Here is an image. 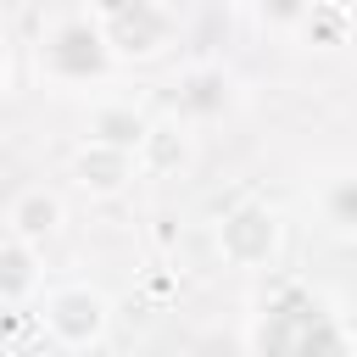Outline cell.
I'll return each instance as SVG.
<instances>
[{"label": "cell", "mask_w": 357, "mask_h": 357, "mask_svg": "<svg viewBox=\"0 0 357 357\" xmlns=\"http://www.w3.org/2000/svg\"><path fill=\"white\" fill-rule=\"evenodd\" d=\"M240 346L251 357H318V351H357V335L324 290L301 279H279L245 318Z\"/></svg>", "instance_id": "6da1fadb"}, {"label": "cell", "mask_w": 357, "mask_h": 357, "mask_svg": "<svg viewBox=\"0 0 357 357\" xmlns=\"http://www.w3.org/2000/svg\"><path fill=\"white\" fill-rule=\"evenodd\" d=\"M33 67L61 95H89L117 73V61H112V50H106V39H100L89 11H67V17L45 22V33L33 45Z\"/></svg>", "instance_id": "7a4b0ae2"}, {"label": "cell", "mask_w": 357, "mask_h": 357, "mask_svg": "<svg viewBox=\"0 0 357 357\" xmlns=\"http://www.w3.org/2000/svg\"><path fill=\"white\" fill-rule=\"evenodd\" d=\"M89 17H95V28H100L117 67L162 61L178 45V11L167 0H95Z\"/></svg>", "instance_id": "3957f363"}, {"label": "cell", "mask_w": 357, "mask_h": 357, "mask_svg": "<svg viewBox=\"0 0 357 357\" xmlns=\"http://www.w3.org/2000/svg\"><path fill=\"white\" fill-rule=\"evenodd\" d=\"M39 318H45L50 346H61V351H95V346L112 340L117 301L100 284H89V279H67V284H50L45 290Z\"/></svg>", "instance_id": "277c9868"}, {"label": "cell", "mask_w": 357, "mask_h": 357, "mask_svg": "<svg viewBox=\"0 0 357 357\" xmlns=\"http://www.w3.org/2000/svg\"><path fill=\"white\" fill-rule=\"evenodd\" d=\"M212 245H218L223 268H234V273H268L279 262V251H284V218L268 201H234L218 218Z\"/></svg>", "instance_id": "5b68a950"}, {"label": "cell", "mask_w": 357, "mask_h": 357, "mask_svg": "<svg viewBox=\"0 0 357 357\" xmlns=\"http://www.w3.org/2000/svg\"><path fill=\"white\" fill-rule=\"evenodd\" d=\"M234 106H240V84H234V73L218 67V61H195V67H184L178 84H173V117H184L190 128H206V123L229 117Z\"/></svg>", "instance_id": "8992f818"}, {"label": "cell", "mask_w": 357, "mask_h": 357, "mask_svg": "<svg viewBox=\"0 0 357 357\" xmlns=\"http://www.w3.org/2000/svg\"><path fill=\"white\" fill-rule=\"evenodd\" d=\"M67 178H73V190L89 195V201H117V195L139 178V162H134V151H123V145L84 139V145L73 151V162H67Z\"/></svg>", "instance_id": "52a82bcc"}, {"label": "cell", "mask_w": 357, "mask_h": 357, "mask_svg": "<svg viewBox=\"0 0 357 357\" xmlns=\"http://www.w3.org/2000/svg\"><path fill=\"white\" fill-rule=\"evenodd\" d=\"M134 162H139V178H184L195 167V128L173 112L151 117L134 145Z\"/></svg>", "instance_id": "ba28073f"}, {"label": "cell", "mask_w": 357, "mask_h": 357, "mask_svg": "<svg viewBox=\"0 0 357 357\" xmlns=\"http://www.w3.org/2000/svg\"><path fill=\"white\" fill-rule=\"evenodd\" d=\"M61 223H67V201H61L50 184H22V190L11 195V206H6V234L28 240V245L56 240Z\"/></svg>", "instance_id": "9c48e42d"}, {"label": "cell", "mask_w": 357, "mask_h": 357, "mask_svg": "<svg viewBox=\"0 0 357 357\" xmlns=\"http://www.w3.org/2000/svg\"><path fill=\"white\" fill-rule=\"evenodd\" d=\"M39 290H45L39 245H28L17 234H0V307H28V301H39Z\"/></svg>", "instance_id": "30bf717a"}, {"label": "cell", "mask_w": 357, "mask_h": 357, "mask_svg": "<svg viewBox=\"0 0 357 357\" xmlns=\"http://www.w3.org/2000/svg\"><path fill=\"white\" fill-rule=\"evenodd\" d=\"M145 123H151V112H145L139 100H128V95H100V100L89 106V117H84V139L134 151L139 134H145Z\"/></svg>", "instance_id": "8fae6325"}, {"label": "cell", "mask_w": 357, "mask_h": 357, "mask_svg": "<svg viewBox=\"0 0 357 357\" xmlns=\"http://www.w3.org/2000/svg\"><path fill=\"white\" fill-rule=\"evenodd\" d=\"M312 212H318V223H324L329 234L351 240V234H357V173H351V167L324 173V178L312 184Z\"/></svg>", "instance_id": "7c38bea8"}, {"label": "cell", "mask_w": 357, "mask_h": 357, "mask_svg": "<svg viewBox=\"0 0 357 357\" xmlns=\"http://www.w3.org/2000/svg\"><path fill=\"white\" fill-rule=\"evenodd\" d=\"M296 39L312 45V50H335V45H346V0H312V11L301 17Z\"/></svg>", "instance_id": "4fadbf2b"}, {"label": "cell", "mask_w": 357, "mask_h": 357, "mask_svg": "<svg viewBox=\"0 0 357 357\" xmlns=\"http://www.w3.org/2000/svg\"><path fill=\"white\" fill-rule=\"evenodd\" d=\"M245 6H251L257 28H268V33H296L301 17L312 11V0H245Z\"/></svg>", "instance_id": "5bb4252c"}, {"label": "cell", "mask_w": 357, "mask_h": 357, "mask_svg": "<svg viewBox=\"0 0 357 357\" xmlns=\"http://www.w3.org/2000/svg\"><path fill=\"white\" fill-rule=\"evenodd\" d=\"M11 89V50H6V39H0V95Z\"/></svg>", "instance_id": "9a60e30c"}]
</instances>
